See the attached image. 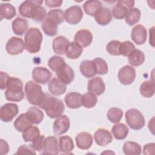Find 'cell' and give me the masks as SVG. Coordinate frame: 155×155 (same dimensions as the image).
<instances>
[{
    "mask_svg": "<svg viewBox=\"0 0 155 155\" xmlns=\"http://www.w3.org/2000/svg\"><path fill=\"white\" fill-rule=\"evenodd\" d=\"M39 107L45 110L48 117L53 119L61 116L65 110L61 100L47 93H45V97Z\"/></svg>",
    "mask_w": 155,
    "mask_h": 155,
    "instance_id": "cell-1",
    "label": "cell"
},
{
    "mask_svg": "<svg viewBox=\"0 0 155 155\" xmlns=\"http://www.w3.org/2000/svg\"><path fill=\"white\" fill-rule=\"evenodd\" d=\"M5 97L7 101L12 102H19L24 99L23 83L20 79L9 77L5 91Z\"/></svg>",
    "mask_w": 155,
    "mask_h": 155,
    "instance_id": "cell-2",
    "label": "cell"
},
{
    "mask_svg": "<svg viewBox=\"0 0 155 155\" xmlns=\"http://www.w3.org/2000/svg\"><path fill=\"white\" fill-rule=\"evenodd\" d=\"M42 35L38 28H30L24 37L25 49L30 53H36L41 49Z\"/></svg>",
    "mask_w": 155,
    "mask_h": 155,
    "instance_id": "cell-3",
    "label": "cell"
},
{
    "mask_svg": "<svg viewBox=\"0 0 155 155\" xmlns=\"http://www.w3.org/2000/svg\"><path fill=\"white\" fill-rule=\"evenodd\" d=\"M24 91L27 101L34 105L39 106L45 96L41 85L32 81H28L25 84Z\"/></svg>",
    "mask_w": 155,
    "mask_h": 155,
    "instance_id": "cell-4",
    "label": "cell"
},
{
    "mask_svg": "<svg viewBox=\"0 0 155 155\" xmlns=\"http://www.w3.org/2000/svg\"><path fill=\"white\" fill-rule=\"evenodd\" d=\"M125 120L128 125L134 130L142 129L145 124L143 114L136 108H131L126 111Z\"/></svg>",
    "mask_w": 155,
    "mask_h": 155,
    "instance_id": "cell-5",
    "label": "cell"
},
{
    "mask_svg": "<svg viewBox=\"0 0 155 155\" xmlns=\"http://www.w3.org/2000/svg\"><path fill=\"white\" fill-rule=\"evenodd\" d=\"M42 3V1L39 0L25 1L19 5V13L24 18L33 19L37 12L39 6L41 5Z\"/></svg>",
    "mask_w": 155,
    "mask_h": 155,
    "instance_id": "cell-6",
    "label": "cell"
},
{
    "mask_svg": "<svg viewBox=\"0 0 155 155\" xmlns=\"http://www.w3.org/2000/svg\"><path fill=\"white\" fill-rule=\"evenodd\" d=\"M134 1L133 0H120L112 9V15L116 19H122L126 16L127 12L133 8Z\"/></svg>",
    "mask_w": 155,
    "mask_h": 155,
    "instance_id": "cell-7",
    "label": "cell"
},
{
    "mask_svg": "<svg viewBox=\"0 0 155 155\" xmlns=\"http://www.w3.org/2000/svg\"><path fill=\"white\" fill-rule=\"evenodd\" d=\"M18 106L14 103H7L0 108V119L2 122L12 121L18 114Z\"/></svg>",
    "mask_w": 155,
    "mask_h": 155,
    "instance_id": "cell-8",
    "label": "cell"
},
{
    "mask_svg": "<svg viewBox=\"0 0 155 155\" xmlns=\"http://www.w3.org/2000/svg\"><path fill=\"white\" fill-rule=\"evenodd\" d=\"M64 16L67 23L75 25L81 21L84 13L81 7L79 5H73L65 10Z\"/></svg>",
    "mask_w": 155,
    "mask_h": 155,
    "instance_id": "cell-9",
    "label": "cell"
},
{
    "mask_svg": "<svg viewBox=\"0 0 155 155\" xmlns=\"http://www.w3.org/2000/svg\"><path fill=\"white\" fill-rule=\"evenodd\" d=\"M5 49L9 54L18 55L22 53L25 49L24 42L20 38L13 36L7 42Z\"/></svg>",
    "mask_w": 155,
    "mask_h": 155,
    "instance_id": "cell-10",
    "label": "cell"
},
{
    "mask_svg": "<svg viewBox=\"0 0 155 155\" xmlns=\"http://www.w3.org/2000/svg\"><path fill=\"white\" fill-rule=\"evenodd\" d=\"M117 77L122 84L124 85H130L135 80L136 71L133 67L130 65H125L119 70Z\"/></svg>",
    "mask_w": 155,
    "mask_h": 155,
    "instance_id": "cell-11",
    "label": "cell"
},
{
    "mask_svg": "<svg viewBox=\"0 0 155 155\" xmlns=\"http://www.w3.org/2000/svg\"><path fill=\"white\" fill-rule=\"evenodd\" d=\"M57 78L63 84H70L74 78V73L71 67L65 64L60 67L56 71Z\"/></svg>",
    "mask_w": 155,
    "mask_h": 155,
    "instance_id": "cell-12",
    "label": "cell"
},
{
    "mask_svg": "<svg viewBox=\"0 0 155 155\" xmlns=\"http://www.w3.org/2000/svg\"><path fill=\"white\" fill-rule=\"evenodd\" d=\"M51 71L45 67H37L32 71V78L38 84H45L51 78Z\"/></svg>",
    "mask_w": 155,
    "mask_h": 155,
    "instance_id": "cell-13",
    "label": "cell"
},
{
    "mask_svg": "<svg viewBox=\"0 0 155 155\" xmlns=\"http://www.w3.org/2000/svg\"><path fill=\"white\" fill-rule=\"evenodd\" d=\"M70 122L66 115H61L57 117L53 123V131L55 135H61L65 133L70 128Z\"/></svg>",
    "mask_w": 155,
    "mask_h": 155,
    "instance_id": "cell-14",
    "label": "cell"
},
{
    "mask_svg": "<svg viewBox=\"0 0 155 155\" xmlns=\"http://www.w3.org/2000/svg\"><path fill=\"white\" fill-rule=\"evenodd\" d=\"M131 38L137 45L143 44L147 38V31L145 27L140 24L134 26L131 30Z\"/></svg>",
    "mask_w": 155,
    "mask_h": 155,
    "instance_id": "cell-15",
    "label": "cell"
},
{
    "mask_svg": "<svg viewBox=\"0 0 155 155\" xmlns=\"http://www.w3.org/2000/svg\"><path fill=\"white\" fill-rule=\"evenodd\" d=\"M57 139L54 136H48L44 139L42 154H58L59 148Z\"/></svg>",
    "mask_w": 155,
    "mask_h": 155,
    "instance_id": "cell-16",
    "label": "cell"
},
{
    "mask_svg": "<svg viewBox=\"0 0 155 155\" xmlns=\"http://www.w3.org/2000/svg\"><path fill=\"white\" fill-rule=\"evenodd\" d=\"M95 142L99 146H105L111 143L113 140L111 133L107 129L99 128L94 134Z\"/></svg>",
    "mask_w": 155,
    "mask_h": 155,
    "instance_id": "cell-17",
    "label": "cell"
},
{
    "mask_svg": "<svg viewBox=\"0 0 155 155\" xmlns=\"http://www.w3.org/2000/svg\"><path fill=\"white\" fill-rule=\"evenodd\" d=\"M87 89L95 95L100 96L105 90V84L101 78L95 77L88 81Z\"/></svg>",
    "mask_w": 155,
    "mask_h": 155,
    "instance_id": "cell-18",
    "label": "cell"
},
{
    "mask_svg": "<svg viewBox=\"0 0 155 155\" xmlns=\"http://www.w3.org/2000/svg\"><path fill=\"white\" fill-rule=\"evenodd\" d=\"M74 39L82 47H87L92 42L93 35L88 30L82 29L76 33Z\"/></svg>",
    "mask_w": 155,
    "mask_h": 155,
    "instance_id": "cell-19",
    "label": "cell"
},
{
    "mask_svg": "<svg viewBox=\"0 0 155 155\" xmlns=\"http://www.w3.org/2000/svg\"><path fill=\"white\" fill-rule=\"evenodd\" d=\"M76 143L81 150L89 149L93 142L91 134L88 132H81L78 134L75 137Z\"/></svg>",
    "mask_w": 155,
    "mask_h": 155,
    "instance_id": "cell-20",
    "label": "cell"
},
{
    "mask_svg": "<svg viewBox=\"0 0 155 155\" xmlns=\"http://www.w3.org/2000/svg\"><path fill=\"white\" fill-rule=\"evenodd\" d=\"M69 43L70 42L67 38L63 36H59L53 40V50L58 54H64L66 52Z\"/></svg>",
    "mask_w": 155,
    "mask_h": 155,
    "instance_id": "cell-21",
    "label": "cell"
},
{
    "mask_svg": "<svg viewBox=\"0 0 155 155\" xmlns=\"http://www.w3.org/2000/svg\"><path fill=\"white\" fill-rule=\"evenodd\" d=\"M13 125L18 131L24 133L32 127L33 123L29 120L26 113H22L16 119Z\"/></svg>",
    "mask_w": 155,
    "mask_h": 155,
    "instance_id": "cell-22",
    "label": "cell"
},
{
    "mask_svg": "<svg viewBox=\"0 0 155 155\" xmlns=\"http://www.w3.org/2000/svg\"><path fill=\"white\" fill-rule=\"evenodd\" d=\"M96 22L101 25H107L112 20V14L108 8L102 7L94 16Z\"/></svg>",
    "mask_w": 155,
    "mask_h": 155,
    "instance_id": "cell-23",
    "label": "cell"
},
{
    "mask_svg": "<svg viewBox=\"0 0 155 155\" xmlns=\"http://www.w3.org/2000/svg\"><path fill=\"white\" fill-rule=\"evenodd\" d=\"M82 94L78 92H70L65 96V102L66 105L71 109L79 108L82 105Z\"/></svg>",
    "mask_w": 155,
    "mask_h": 155,
    "instance_id": "cell-24",
    "label": "cell"
},
{
    "mask_svg": "<svg viewBox=\"0 0 155 155\" xmlns=\"http://www.w3.org/2000/svg\"><path fill=\"white\" fill-rule=\"evenodd\" d=\"M48 89L53 95L60 96L66 91L67 87L65 84L61 82L58 78H53L48 83Z\"/></svg>",
    "mask_w": 155,
    "mask_h": 155,
    "instance_id": "cell-25",
    "label": "cell"
},
{
    "mask_svg": "<svg viewBox=\"0 0 155 155\" xmlns=\"http://www.w3.org/2000/svg\"><path fill=\"white\" fill-rule=\"evenodd\" d=\"M81 74L85 78H90L96 74V68L93 61L85 60L82 61L79 66Z\"/></svg>",
    "mask_w": 155,
    "mask_h": 155,
    "instance_id": "cell-26",
    "label": "cell"
},
{
    "mask_svg": "<svg viewBox=\"0 0 155 155\" xmlns=\"http://www.w3.org/2000/svg\"><path fill=\"white\" fill-rule=\"evenodd\" d=\"M12 30L15 34L22 36L28 30V21L24 18L18 17L15 19L12 24Z\"/></svg>",
    "mask_w": 155,
    "mask_h": 155,
    "instance_id": "cell-27",
    "label": "cell"
},
{
    "mask_svg": "<svg viewBox=\"0 0 155 155\" xmlns=\"http://www.w3.org/2000/svg\"><path fill=\"white\" fill-rule=\"evenodd\" d=\"M83 51V47L75 41L69 43L65 52L67 58L70 59H76L79 58Z\"/></svg>",
    "mask_w": 155,
    "mask_h": 155,
    "instance_id": "cell-28",
    "label": "cell"
},
{
    "mask_svg": "<svg viewBox=\"0 0 155 155\" xmlns=\"http://www.w3.org/2000/svg\"><path fill=\"white\" fill-rule=\"evenodd\" d=\"M59 150L64 154H69L74 148L72 139L68 136H61L59 139Z\"/></svg>",
    "mask_w": 155,
    "mask_h": 155,
    "instance_id": "cell-29",
    "label": "cell"
},
{
    "mask_svg": "<svg viewBox=\"0 0 155 155\" xmlns=\"http://www.w3.org/2000/svg\"><path fill=\"white\" fill-rule=\"evenodd\" d=\"M102 7L101 2L97 0L87 1L83 4V8L86 14L91 16H94Z\"/></svg>",
    "mask_w": 155,
    "mask_h": 155,
    "instance_id": "cell-30",
    "label": "cell"
},
{
    "mask_svg": "<svg viewBox=\"0 0 155 155\" xmlns=\"http://www.w3.org/2000/svg\"><path fill=\"white\" fill-rule=\"evenodd\" d=\"M26 114L29 120L34 124H40L44 119V113L39 108L36 107H31L29 108Z\"/></svg>",
    "mask_w": 155,
    "mask_h": 155,
    "instance_id": "cell-31",
    "label": "cell"
},
{
    "mask_svg": "<svg viewBox=\"0 0 155 155\" xmlns=\"http://www.w3.org/2000/svg\"><path fill=\"white\" fill-rule=\"evenodd\" d=\"M111 132L115 139L117 140H123L127 136L129 129L124 124L116 123L112 127Z\"/></svg>",
    "mask_w": 155,
    "mask_h": 155,
    "instance_id": "cell-32",
    "label": "cell"
},
{
    "mask_svg": "<svg viewBox=\"0 0 155 155\" xmlns=\"http://www.w3.org/2000/svg\"><path fill=\"white\" fill-rule=\"evenodd\" d=\"M16 15V9L15 7L9 3H1L0 5L1 20L5 19H12Z\"/></svg>",
    "mask_w": 155,
    "mask_h": 155,
    "instance_id": "cell-33",
    "label": "cell"
},
{
    "mask_svg": "<svg viewBox=\"0 0 155 155\" xmlns=\"http://www.w3.org/2000/svg\"><path fill=\"white\" fill-rule=\"evenodd\" d=\"M129 64L134 67H138L142 65L145 61V55L143 51L135 48L128 56Z\"/></svg>",
    "mask_w": 155,
    "mask_h": 155,
    "instance_id": "cell-34",
    "label": "cell"
},
{
    "mask_svg": "<svg viewBox=\"0 0 155 155\" xmlns=\"http://www.w3.org/2000/svg\"><path fill=\"white\" fill-rule=\"evenodd\" d=\"M140 93L145 97H151L155 92V85L154 81H145L140 86Z\"/></svg>",
    "mask_w": 155,
    "mask_h": 155,
    "instance_id": "cell-35",
    "label": "cell"
},
{
    "mask_svg": "<svg viewBox=\"0 0 155 155\" xmlns=\"http://www.w3.org/2000/svg\"><path fill=\"white\" fill-rule=\"evenodd\" d=\"M124 153L126 155H139L141 153V147L137 142L133 141L125 142L123 146Z\"/></svg>",
    "mask_w": 155,
    "mask_h": 155,
    "instance_id": "cell-36",
    "label": "cell"
},
{
    "mask_svg": "<svg viewBox=\"0 0 155 155\" xmlns=\"http://www.w3.org/2000/svg\"><path fill=\"white\" fill-rule=\"evenodd\" d=\"M45 19L54 22L58 25L64 21V12L61 9L51 10L47 13Z\"/></svg>",
    "mask_w": 155,
    "mask_h": 155,
    "instance_id": "cell-37",
    "label": "cell"
},
{
    "mask_svg": "<svg viewBox=\"0 0 155 155\" xmlns=\"http://www.w3.org/2000/svg\"><path fill=\"white\" fill-rule=\"evenodd\" d=\"M141 13L137 8H133L129 10L125 17L126 23L129 25H133L139 21Z\"/></svg>",
    "mask_w": 155,
    "mask_h": 155,
    "instance_id": "cell-38",
    "label": "cell"
},
{
    "mask_svg": "<svg viewBox=\"0 0 155 155\" xmlns=\"http://www.w3.org/2000/svg\"><path fill=\"white\" fill-rule=\"evenodd\" d=\"M41 27L44 33L48 36H54L57 34L58 25L48 19H45Z\"/></svg>",
    "mask_w": 155,
    "mask_h": 155,
    "instance_id": "cell-39",
    "label": "cell"
},
{
    "mask_svg": "<svg viewBox=\"0 0 155 155\" xmlns=\"http://www.w3.org/2000/svg\"><path fill=\"white\" fill-rule=\"evenodd\" d=\"M97 102V98L96 96L91 93L87 92L82 96L81 103L82 105L87 108H91L94 107Z\"/></svg>",
    "mask_w": 155,
    "mask_h": 155,
    "instance_id": "cell-40",
    "label": "cell"
},
{
    "mask_svg": "<svg viewBox=\"0 0 155 155\" xmlns=\"http://www.w3.org/2000/svg\"><path fill=\"white\" fill-rule=\"evenodd\" d=\"M123 111L117 107H113L110 108L107 112V118L112 123L119 122L123 116Z\"/></svg>",
    "mask_w": 155,
    "mask_h": 155,
    "instance_id": "cell-41",
    "label": "cell"
},
{
    "mask_svg": "<svg viewBox=\"0 0 155 155\" xmlns=\"http://www.w3.org/2000/svg\"><path fill=\"white\" fill-rule=\"evenodd\" d=\"M93 62L96 68V74L104 75L108 73V65L104 59L101 58H96L93 60Z\"/></svg>",
    "mask_w": 155,
    "mask_h": 155,
    "instance_id": "cell-42",
    "label": "cell"
},
{
    "mask_svg": "<svg viewBox=\"0 0 155 155\" xmlns=\"http://www.w3.org/2000/svg\"><path fill=\"white\" fill-rule=\"evenodd\" d=\"M40 135L41 134L39 128L36 127L32 126L27 131L22 133V138L26 142H32Z\"/></svg>",
    "mask_w": 155,
    "mask_h": 155,
    "instance_id": "cell-43",
    "label": "cell"
},
{
    "mask_svg": "<svg viewBox=\"0 0 155 155\" xmlns=\"http://www.w3.org/2000/svg\"><path fill=\"white\" fill-rule=\"evenodd\" d=\"M66 64L65 60L61 56H53L50 58L48 62V65L53 71H56L62 65Z\"/></svg>",
    "mask_w": 155,
    "mask_h": 155,
    "instance_id": "cell-44",
    "label": "cell"
},
{
    "mask_svg": "<svg viewBox=\"0 0 155 155\" xmlns=\"http://www.w3.org/2000/svg\"><path fill=\"white\" fill-rule=\"evenodd\" d=\"M135 49L134 45L130 41H125L120 43L119 47L120 55L128 56L129 54Z\"/></svg>",
    "mask_w": 155,
    "mask_h": 155,
    "instance_id": "cell-45",
    "label": "cell"
},
{
    "mask_svg": "<svg viewBox=\"0 0 155 155\" xmlns=\"http://www.w3.org/2000/svg\"><path fill=\"white\" fill-rule=\"evenodd\" d=\"M120 42L116 40H113L110 41L107 46L106 50L107 52L113 56H119V47L120 45Z\"/></svg>",
    "mask_w": 155,
    "mask_h": 155,
    "instance_id": "cell-46",
    "label": "cell"
},
{
    "mask_svg": "<svg viewBox=\"0 0 155 155\" xmlns=\"http://www.w3.org/2000/svg\"><path fill=\"white\" fill-rule=\"evenodd\" d=\"M44 136L40 135L33 141L31 142V144L30 145V147L34 150L38 151H41L43 147L44 142Z\"/></svg>",
    "mask_w": 155,
    "mask_h": 155,
    "instance_id": "cell-47",
    "label": "cell"
},
{
    "mask_svg": "<svg viewBox=\"0 0 155 155\" xmlns=\"http://www.w3.org/2000/svg\"><path fill=\"white\" fill-rule=\"evenodd\" d=\"M36 154V152L33 149H32L30 147H28L25 145L20 146L17 152L16 153V154Z\"/></svg>",
    "mask_w": 155,
    "mask_h": 155,
    "instance_id": "cell-48",
    "label": "cell"
},
{
    "mask_svg": "<svg viewBox=\"0 0 155 155\" xmlns=\"http://www.w3.org/2000/svg\"><path fill=\"white\" fill-rule=\"evenodd\" d=\"M0 88L1 90H3L5 88H6V86H7V83L8 81V79L9 78V76L5 72L3 71H1L0 73Z\"/></svg>",
    "mask_w": 155,
    "mask_h": 155,
    "instance_id": "cell-49",
    "label": "cell"
},
{
    "mask_svg": "<svg viewBox=\"0 0 155 155\" xmlns=\"http://www.w3.org/2000/svg\"><path fill=\"white\" fill-rule=\"evenodd\" d=\"M155 150V143H148L144 145L143 150V154H154Z\"/></svg>",
    "mask_w": 155,
    "mask_h": 155,
    "instance_id": "cell-50",
    "label": "cell"
},
{
    "mask_svg": "<svg viewBox=\"0 0 155 155\" xmlns=\"http://www.w3.org/2000/svg\"><path fill=\"white\" fill-rule=\"evenodd\" d=\"M0 148H1V154L2 155L7 154L9 151L8 144L5 140H3L2 139H1L0 140Z\"/></svg>",
    "mask_w": 155,
    "mask_h": 155,
    "instance_id": "cell-51",
    "label": "cell"
},
{
    "mask_svg": "<svg viewBox=\"0 0 155 155\" xmlns=\"http://www.w3.org/2000/svg\"><path fill=\"white\" fill-rule=\"evenodd\" d=\"M46 5L48 7H60L62 3V1L61 0H46L45 1Z\"/></svg>",
    "mask_w": 155,
    "mask_h": 155,
    "instance_id": "cell-52",
    "label": "cell"
},
{
    "mask_svg": "<svg viewBox=\"0 0 155 155\" xmlns=\"http://www.w3.org/2000/svg\"><path fill=\"white\" fill-rule=\"evenodd\" d=\"M154 27H151V28H150L149 30V33H150V44L151 45L152 47H154V37H153V35H154Z\"/></svg>",
    "mask_w": 155,
    "mask_h": 155,
    "instance_id": "cell-53",
    "label": "cell"
}]
</instances>
